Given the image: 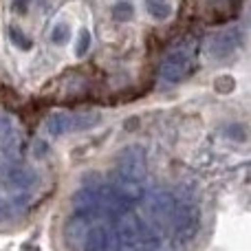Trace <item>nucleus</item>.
I'll list each match as a JSON object with an SVG mask.
<instances>
[{
  "label": "nucleus",
  "instance_id": "obj_1",
  "mask_svg": "<svg viewBox=\"0 0 251 251\" xmlns=\"http://www.w3.org/2000/svg\"><path fill=\"white\" fill-rule=\"evenodd\" d=\"M201 229V209L194 199L185 196V199L174 201V212H172V225L170 231L176 238V243H192L199 236Z\"/></svg>",
  "mask_w": 251,
  "mask_h": 251
},
{
  "label": "nucleus",
  "instance_id": "obj_2",
  "mask_svg": "<svg viewBox=\"0 0 251 251\" xmlns=\"http://www.w3.org/2000/svg\"><path fill=\"white\" fill-rule=\"evenodd\" d=\"M194 55H196L194 40H185V42L176 44V49H172L161 62V77L170 84L185 79L194 71Z\"/></svg>",
  "mask_w": 251,
  "mask_h": 251
},
{
  "label": "nucleus",
  "instance_id": "obj_3",
  "mask_svg": "<svg viewBox=\"0 0 251 251\" xmlns=\"http://www.w3.org/2000/svg\"><path fill=\"white\" fill-rule=\"evenodd\" d=\"M143 176H146V152L141 146H128L119 154L117 165V185H141Z\"/></svg>",
  "mask_w": 251,
  "mask_h": 251
},
{
  "label": "nucleus",
  "instance_id": "obj_4",
  "mask_svg": "<svg viewBox=\"0 0 251 251\" xmlns=\"http://www.w3.org/2000/svg\"><path fill=\"white\" fill-rule=\"evenodd\" d=\"M20 128L9 113H0V150L9 163H16L20 156Z\"/></svg>",
  "mask_w": 251,
  "mask_h": 251
},
{
  "label": "nucleus",
  "instance_id": "obj_5",
  "mask_svg": "<svg viewBox=\"0 0 251 251\" xmlns=\"http://www.w3.org/2000/svg\"><path fill=\"white\" fill-rule=\"evenodd\" d=\"M240 44H243V31L238 26L223 29L209 40V55L216 57V60H227L238 51Z\"/></svg>",
  "mask_w": 251,
  "mask_h": 251
},
{
  "label": "nucleus",
  "instance_id": "obj_6",
  "mask_svg": "<svg viewBox=\"0 0 251 251\" xmlns=\"http://www.w3.org/2000/svg\"><path fill=\"white\" fill-rule=\"evenodd\" d=\"M88 227H91V225H88V218H86V216H82V214H73V216L66 221L64 234H62V236H64L66 247H69L71 251L82 249Z\"/></svg>",
  "mask_w": 251,
  "mask_h": 251
},
{
  "label": "nucleus",
  "instance_id": "obj_7",
  "mask_svg": "<svg viewBox=\"0 0 251 251\" xmlns=\"http://www.w3.org/2000/svg\"><path fill=\"white\" fill-rule=\"evenodd\" d=\"M82 249L84 251H115L113 229H108L106 225H93V227H88Z\"/></svg>",
  "mask_w": 251,
  "mask_h": 251
},
{
  "label": "nucleus",
  "instance_id": "obj_8",
  "mask_svg": "<svg viewBox=\"0 0 251 251\" xmlns=\"http://www.w3.org/2000/svg\"><path fill=\"white\" fill-rule=\"evenodd\" d=\"M7 178L11 181L13 187H18V190H29V187H33V183L38 181V176H35L31 170L18 168V165H11V168L7 170Z\"/></svg>",
  "mask_w": 251,
  "mask_h": 251
},
{
  "label": "nucleus",
  "instance_id": "obj_9",
  "mask_svg": "<svg viewBox=\"0 0 251 251\" xmlns=\"http://www.w3.org/2000/svg\"><path fill=\"white\" fill-rule=\"evenodd\" d=\"M71 122H73V115L71 113H53L51 117L47 119V132L53 134V137H62V134L71 132Z\"/></svg>",
  "mask_w": 251,
  "mask_h": 251
},
{
  "label": "nucleus",
  "instance_id": "obj_10",
  "mask_svg": "<svg viewBox=\"0 0 251 251\" xmlns=\"http://www.w3.org/2000/svg\"><path fill=\"white\" fill-rule=\"evenodd\" d=\"M100 124V117L93 113H84V115H73V122H71V132H82V130H91L93 126Z\"/></svg>",
  "mask_w": 251,
  "mask_h": 251
},
{
  "label": "nucleus",
  "instance_id": "obj_11",
  "mask_svg": "<svg viewBox=\"0 0 251 251\" xmlns=\"http://www.w3.org/2000/svg\"><path fill=\"white\" fill-rule=\"evenodd\" d=\"M143 2H146L148 13L152 18H156V20H165L170 16V4L165 0H143Z\"/></svg>",
  "mask_w": 251,
  "mask_h": 251
},
{
  "label": "nucleus",
  "instance_id": "obj_12",
  "mask_svg": "<svg viewBox=\"0 0 251 251\" xmlns=\"http://www.w3.org/2000/svg\"><path fill=\"white\" fill-rule=\"evenodd\" d=\"M9 40H11V42L16 44L20 51H31V47H33V42H31V40L26 38L20 29H16V26H13V29H9Z\"/></svg>",
  "mask_w": 251,
  "mask_h": 251
},
{
  "label": "nucleus",
  "instance_id": "obj_13",
  "mask_svg": "<svg viewBox=\"0 0 251 251\" xmlns=\"http://www.w3.org/2000/svg\"><path fill=\"white\" fill-rule=\"evenodd\" d=\"M91 44H93L91 31H88V29H82V31H79L77 44H75V55H77V57H84V55L88 53V49H91Z\"/></svg>",
  "mask_w": 251,
  "mask_h": 251
},
{
  "label": "nucleus",
  "instance_id": "obj_14",
  "mask_svg": "<svg viewBox=\"0 0 251 251\" xmlns=\"http://www.w3.org/2000/svg\"><path fill=\"white\" fill-rule=\"evenodd\" d=\"M113 18L117 22H128L130 18H132V4L126 2V0H122V2H117L113 7Z\"/></svg>",
  "mask_w": 251,
  "mask_h": 251
},
{
  "label": "nucleus",
  "instance_id": "obj_15",
  "mask_svg": "<svg viewBox=\"0 0 251 251\" xmlns=\"http://www.w3.org/2000/svg\"><path fill=\"white\" fill-rule=\"evenodd\" d=\"M71 40V29L66 25H55L51 31V42L57 44V47H62V44H66Z\"/></svg>",
  "mask_w": 251,
  "mask_h": 251
},
{
  "label": "nucleus",
  "instance_id": "obj_16",
  "mask_svg": "<svg viewBox=\"0 0 251 251\" xmlns=\"http://www.w3.org/2000/svg\"><path fill=\"white\" fill-rule=\"evenodd\" d=\"M231 88H234V79H231V77H218L216 79V91L229 93Z\"/></svg>",
  "mask_w": 251,
  "mask_h": 251
},
{
  "label": "nucleus",
  "instance_id": "obj_17",
  "mask_svg": "<svg viewBox=\"0 0 251 251\" xmlns=\"http://www.w3.org/2000/svg\"><path fill=\"white\" fill-rule=\"evenodd\" d=\"M33 150H35V156H38V159H40V156H47L49 154V143L47 141H35Z\"/></svg>",
  "mask_w": 251,
  "mask_h": 251
},
{
  "label": "nucleus",
  "instance_id": "obj_18",
  "mask_svg": "<svg viewBox=\"0 0 251 251\" xmlns=\"http://www.w3.org/2000/svg\"><path fill=\"white\" fill-rule=\"evenodd\" d=\"M4 216H7V203L0 201V218H4Z\"/></svg>",
  "mask_w": 251,
  "mask_h": 251
}]
</instances>
